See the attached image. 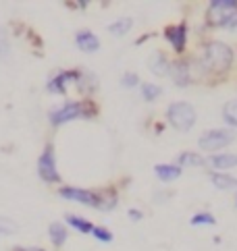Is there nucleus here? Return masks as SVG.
Wrapping results in <instances>:
<instances>
[{"mask_svg":"<svg viewBox=\"0 0 237 251\" xmlns=\"http://www.w3.org/2000/svg\"><path fill=\"white\" fill-rule=\"evenodd\" d=\"M206 19L214 27H235L237 25V2L233 0H214L208 6Z\"/></svg>","mask_w":237,"mask_h":251,"instance_id":"nucleus-2","label":"nucleus"},{"mask_svg":"<svg viewBox=\"0 0 237 251\" xmlns=\"http://www.w3.org/2000/svg\"><path fill=\"white\" fill-rule=\"evenodd\" d=\"M212 183L218 189H233L237 187V178H233L231 175H221V173H212Z\"/></svg>","mask_w":237,"mask_h":251,"instance_id":"nucleus-16","label":"nucleus"},{"mask_svg":"<svg viewBox=\"0 0 237 251\" xmlns=\"http://www.w3.org/2000/svg\"><path fill=\"white\" fill-rule=\"evenodd\" d=\"M48 232H50V239H52L54 245L60 247V245L67 241V228L62 226V224H59V222H52L50 228H48Z\"/></svg>","mask_w":237,"mask_h":251,"instance_id":"nucleus-15","label":"nucleus"},{"mask_svg":"<svg viewBox=\"0 0 237 251\" xmlns=\"http://www.w3.org/2000/svg\"><path fill=\"white\" fill-rule=\"evenodd\" d=\"M233 62V52L231 48L223 42H210L202 48V56H200V65L206 73H223L231 67Z\"/></svg>","mask_w":237,"mask_h":251,"instance_id":"nucleus-1","label":"nucleus"},{"mask_svg":"<svg viewBox=\"0 0 237 251\" xmlns=\"http://www.w3.org/2000/svg\"><path fill=\"white\" fill-rule=\"evenodd\" d=\"M129 216H131V218H135V220H138V218H142V214H140L138 210H131V212H129Z\"/></svg>","mask_w":237,"mask_h":251,"instance_id":"nucleus-27","label":"nucleus"},{"mask_svg":"<svg viewBox=\"0 0 237 251\" xmlns=\"http://www.w3.org/2000/svg\"><path fill=\"white\" fill-rule=\"evenodd\" d=\"M150 71L156 75H167L169 73V62L165 58V54L162 52H158V54H152L150 58Z\"/></svg>","mask_w":237,"mask_h":251,"instance_id":"nucleus-13","label":"nucleus"},{"mask_svg":"<svg viewBox=\"0 0 237 251\" xmlns=\"http://www.w3.org/2000/svg\"><path fill=\"white\" fill-rule=\"evenodd\" d=\"M214 222L216 220H214L212 214H206V212L196 214V216L191 218V224H194V226H202V224H214Z\"/></svg>","mask_w":237,"mask_h":251,"instance_id":"nucleus-23","label":"nucleus"},{"mask_svg":"<svg viewBox=\"0 0 237 251\" xmlns=\"http://www.w3.org/2000/svg\"><path fill=\"white\" fill-rule=\"evenodd\" d=\"M154 173L158 175L160 181H173V178H177L181 168L179 166H173V164H158L156 168H154Z\"/></svg>","mask_w":237,"mask_h":251,"instance_id":"nucleus-12","label":"nucleus"},{"mask_svg":"<svg viewBox=\"0 0 237 251\" xmlns=\"http://www.w3.org/2000/svg\"><path fill=\"white\" fill-rule=\"evenodd\" d=\"M142 96L144 100H156V98L160 96V87L158 85H152V83H142Z\"/></svg>","mask_w":237,"mask_h":251,"instance_id":"nucleus-21","label":"nucleus"},{"mask_svg":"<svg viewBox=\"0 0 237 251\" xmlns=\"http://www.w3.org/2000/svg\"><path fill=\"white\" fill-rule=\"evenodd\" d=\"M67 222L71 224V226L73 228H77V230H81V232H92V224H89L88 220H84V218H79V216H71V214H69V216H67Z\"/></svg>","mask_w":237,"mask_h":251,"instance_id":"nucleus-20","label":"nucleus"},{"mask_svg":"<svg viewBox=\"0 0 237 251\" xmlns=\"http://www.w3.org/2000/svg\"><path fill=\"white\" fill-rule=\"evenodd\" d=\"M223 116H225V121L229 123V125L237 127V100H231V102H227V104H225Z\"/></svg>","mask_w":237,"mask_h":251,"instance_id":"nucleus-18","label":"nucleus"},{"mask_svg":"<svg viewBox=\"0 0 237 251\" xmlns=\"http://www.w3.org/2000/svg\"><path fill=\"white\" fill-rule=\"evenodd\" d=\"M92 235H94L98 241H102V243H111V241H113L111 232H108L106 228H100V226H94V228H92Z\"/></svg>","mask_w":237,"mask_h":251,"instance_id":"nucleus-25","label":"nucleus"},{"mask_svg":"<svg viewBox=\"0 0 237 251\" xmlns=\"http://www.w3.org/2000/svg\"><path fill=\"white\" fill-rule=\"evenodd\" d=\"M79 81V73H60L59 77H54L48 83V89L52 94H67V85L69 83H77Z\"/></svg>","mask_w":237,"mask_h":251,"instance_id":"nucleus-9","label":"nucleus"},{"mask_svg":"<svg viewBox=\"0 0 237 251\" xmlns=\"http://www.w3.org/2000/svg\"><path fill=\"white\" fill-rule=\"evenodd\" d=\"M235 139V133L231 129H212V131H204L200 135L198 143L202 150H208V151H214V150H221L225 146Z\"/></svg>","mask_w":237,"mask_h":251,"instance_id":"nucleus-5","label":"nucleus"},{"mask_svg":"<svg viewBox=\"0 0 237 251\" xmlns=\"http://www.w3.org/2000/svg\"><path fill=\"white\" fill-rule=\"evenodd\" d=\"M165 35H167V40L171 42V46L175 48L177 52H181V50L185 48V42H187V27H185L183 23H181V25H171V27H167Z\"/></svg>","mask_w":237,"mask_h":251,"instance_id":"nucleus-8","label":"nucleus"},{"mask_svg":"<svg viewBox=\"0 0 237 251\" xmlns=\"http://www.w3.org/2000/svg\"><path fill=\"white\" fill-rule=\"evenodd\" d=\"M38 173L46 183H57L59 181V170H57V162H54V150L52 146H46L42 151V156L38 160Z\"/></svg>","mask_w":237,"mask_h":251,"instance_id":"nucleus-6","label":"nucleus"},{"mask_svg":"<svg viewBox=\"0 0 237 251\" xmlns=\"http://www.w3.org/2000/svg\"><path fill=\"white\" fill-rule=\"evenodd\" d=\"M59 193L65 197V200L81 201V203H88V205H94V208H98V193H94V191H88V189H73V187H62Z\"/></svg>","mask_w":237,"mask_h":251,"instance_id":"nucleus-7","label":"nucleus"},{"mask_svg":"<svg viewBox=\"0 0 237 251\" xmlns=\"http://www.w3.org/2000/svg\"><path fill=\"white\" fill-rule=\"evenodd\" d=\"M8 54H11V44H8V38H6L4 29H0V58L6 60Z\"/></svg>","mask_w":237,"mask_h":251,"instance_id":"nucleus-22","label":"nucleus"},{"mask_svg":"<svg viewBox=\"0 0 237 251\" xmlns=\"http://www.w3.org/2000/svg\"><path fill=\"white\" fill-rule=\"evenodd\" d=\"M121 83L127 85V87H131V85L138 83V77H135L133 73H129V75H125V77H123V81H121Z\"/></svg>","mask_w":237,"mask_h":251,"instance_id":"nucleus-26","label":"nucleus"},{"mask_svg":"<svg viewBox=\"0 0 237 251\" xmlns=\"http://www.w3.org/2000/svg\"><path fill=\"white\" fill-rule=\"evenodd\" d=\"M171 77H173V81H175L177 85H187L189 83V67H187V62L185 60H175L171 65Z\"/></svg>","mask_w":237,"mask_h":251,"instance_id":"nucleus-10","label":"nucleus"},{"mask_svg":"<svg viewBox=\"0 0 237 251\" xmlns=\"http://www.w3.org/2000/svg\"><path fill=\"white\" fill-rule=\"evenodd\" d=\"M75 42L84 52H96L100 48V42H98V38L92 31H79L75 35Z\"/></svg>","mask_w":237,"mask_h":251,"instance_id":"nucleus-11","label":"nucleus"},{"mask_svg":"<svg viewBox=\"0 0 237 251\" xmlns=\"http://www.w3.org/2000/svg\"><path fill=\"white\" fill-rule=\"evenodd\" d=\"M204 164V160L200 158L198 154H191V151H183L179 156V166H200Z\"/></svg>","mask_w":237,"mask_h":251,"instance_id":"nucleus-19","label":"nucleus"},{"mask_svg":"<svg viewBox=\"0 0 237 251\" xmlns=\"http://www.w3.org/2000/svg\"><path fill=\"white\" fill-rule=\"evenodd\" d=\"M167 116H169L173 127L179 129V131H187V129L194 127V123H196V110L191 108V104H187V102L171 104L169 110H167Z\"/></svg>","mask_w":237,"mask_h":251,"instance_id":"nucleus-3","label":"nucleus"},{"mask_svg":"<svg viewBox=\"0 0 237 251\" xmlns=\"http://www.w3.org/2000/svg\"><path fill=\"white\" fill-rule=\"evenodd\" d=\"M131 19L127 17V19H118L117 23H113V25H108V31H111L113 35H125L127 31L131 29Z\"/></svg>","mask_w":237,"mask_h":251,"instance_id":"nucleus-17","label":"nucleus"},{"mask_svg":"<svg viewBox=\"0 0 237 251\" xmlns=\"http://www.w3.org/2000/svg\"><path fill=\"white\" fill-rule=\"evenodd\" d=\"M92 108H94V106L86 104V102H69V104L62 106V108L54 110L50 114V121H52V125H62V123L73 121V119H86V116L94 114Z\"/></svg>","mask_w":237,"mask_h":251,"instance_id":"nucleus-4","label":"nucleus"},{"mask_svg":"<svg viewBox=\"0 0 237 251\" xmlns=\"http://www.w3.org/2000/svg\"><path fill=\"white\" fill-rule=\"evenodd\" d=\"M210 164L214 168H233L237 166V156L235 154H218V156H212L210 158Z\"/></svg>","mask_w":237,"mask_h":251,"instance_id":"nucleus-14","label":"nucleus"},{"mask_svg":"<svg viewBox=\"0 0 237 251\" xmlns=\"http://www.w3.org/2000/svg\"><path fill=\"white\" fill-rule=\"evenodd\" d=\"M13 232H17V224L13 220L0 216V235H13Z\"/></svg>","mask_w":237,"mask_h":251,"instance_id":"nucleus-24","label":"nucleus"}]
</instances>
